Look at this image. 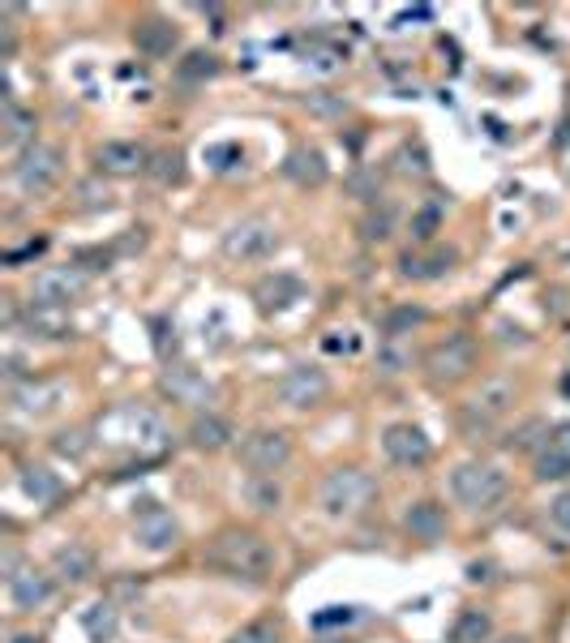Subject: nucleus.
I'll use <instances>...</instances> for the list:
<instances>
[{
	"mask_svg": "<svg viewBox=\"0 0 570 643\" xmlns=\"http://www.w3.org/2000/svg\"><path fill=\"white\" fill-rule=\"evenodd\" d=\"M494 640V618L485 609H463L450 627V643H490Z\"/></svg>",
	"mask_w": 570,
	"mask_h": 643,
	"instance_id": "29",
	"label": "nucleus"
},
{
	"mask_svg": "<svg viewBox=\"0 0 570 643\" xmlns=\"http://www.w3.org/2000/svg\"><path fill=\"white\" fill-rule=\"evenodd\" d=\"M498 643H532V640H528V635H501Z\"/></svg>",
	"mask_w": 570,
	"mask_h": 643,
	"instance_id": "51",
	"label": "nucleus"
},
{
	"mask_svg": "<svg viewBox=\"0 0 570 643\" xmlns=\"http://www.w3.org/2000/svg\"><path fill=\"white\" fill-rule=\"evenodd\" d=\"M404 364H408L404 353H395V348H386V353H382V373H399Z\"/></svg>",
	"mask_w": 570,
	"mask_h": 643,
	"instance_id": "47",
	"label": "nucleus"
},
{
	"mask_svg": "<svg viewBox=\"0 0 570 643\" xmlns=\"http://www.w3.org/2000/svg\"><path fill=\"white\" fill-rule=\"evenodd\" d=\"M382 450L395 468H425L433 459V437L412 421H399V425H386L382 433Z\"/></svg>",
	"mask_w": 570,
	"mask_h": 643,
	"instance_id": "14",
	"label": "nucleus"
},
{
	"mask_svg": "<svg viewBox=\"0 0 570 643\" xmlns=\"http://www.w3.org/2000/svg\"><path fill=\"white\" fill-rule=\"evenodd\" d=\"M545 446H558V450H570V421H562V425L549 429V442Z\"/></svg>",
	"mask_w": 570,
	"mask_h": 643,
	"instance_id": "45",
	"label": "nucleus"
},
{
	"mask_svg": "<svg viewBox=\"0 0 570 643\" xmlns=\"http://www.w3.org/2000/svg\"><path fill=\"white\" fill-rule=\"evenodd\" d=\"M82 631H86V640L90 643H112L116 640V631H121V614H116V605H112V601H95V605H86V609H82Z\"/></svg>",
	"mask_w": 570,
	"mask_h": 643,
	"instance_id": "26",
	"label": "nucleus"
},
{
	"mask_svg": "<svg viewBox=\"0 0 570 643\" xmlns=\"http://www.w3.org/2000/svg\"><path fill=\"white\" fill-rule=\"evenodd\" d=\"M223 643H284V627L271 618H258V622H245L240 631H232Z\"/></svg>",
	"mask_w": 570,
	"mask_h": 643,
	"instance_id": "32",
	"label": "nucleus"
},
{
	"mask_svg": "<svg viewBox=\"0 0 570 643\" xmlns=\"http://www.w3.org/2000/svg\"><path fill=\"white\" fill-rule=\"evenodd\" d=\"M352 618H357V609H326L313 618V627H335V622H352Z\"/></svg>",
	"mask_w": 570,
	"mask_h": 643,
	"instance_id": "44",
	"label": "nucleus"
},
{
	"mask_svg": "<svg viewBox=\"0 0 570 643\" xmlns=\"http://www.w3.org/2000/svg\"><path fill=\"white\" fill-rule=\"evenodd\" d=\"M549 523H554L562 536H570V490L549 502Z\"/></svg>",
	"mask_w": 570,
	"mask_h": 643,
	"instance_id": "41",
	"label": "nucleus"
},
{
	"mask_svg": "<svg viewBox=\"0 0 570 643\" xmlns=\"http://www.w3.org/2000/svg\"><path fill=\"white\" fill-rule=\"evenodd\" d=\"M13 643H44V635H13Z\"/></svg>",
	"mask_w": 570,
	"mask_h": 643,
	"instance_id": "50",
	"label": "nucleus"
},
{
	"mask_svg": "<svg viewBox=\"0 0 570 643\" xmlns=\"http://www.w3.org/2000/svg\"><path fill=\"white\" fill-rule=\"evenodd\" d=\"M429 313L425 309H395L391 313V322H386V339H399L404 331H412V326H421Z\"/></svg>",
	"mask_w": 570,
	"mask_h": 643,
	"instance_id": "37",
	"label": "nucleus"
},
{
	"mask_svg": "<svg viewBox=\"0 0 570 643\" xmlns=\"http://www.w3.org/2000/svg\"><path fill=\"white\" fill-rule=\"evenodd\" d=\"M95 168L103 176H138L150 168V150L129 138H108L103 146H95Z\"/></svg>",
	"mask_w": 570,
	"mask_h": 643,
	"instance_id": "18",
	"label": "nucleus"
},
{
	"mask_svg": "<svg viewBox=\"0 0 570 643\" xmlns=\"http://www.w3.org/2000/svg\"><path fill=\"white\" fill-rule=\"evenodd\" d=\"M245 502L258 515H275V510H284V485L275 477H249L245 481Z\"/></svg>",
	"mask_w": 570,
	"mask_h": 643,
	"instance_id": "28",
	"label": "nucleus"
},
{
	"mask_svg": "<svg viewBox=\"0 0 570 643\" xmlns=\"http://www.w3.org/2000/svg\"><path fill=\"white\" fill-rule=\"evenodd\" d=\"M202 562L211 571L227 574V579H245V583H267L275 567H280V554L275 545L258 532V528H240V523H227L219 528L207 549H202Z\"/></svg>",
	"mask_w": 570,
	"mask_h": 643,
	"instance_id": "2",
	"label": "nucleus"
},
{
	"mask_svg": "<svg viewBox=\"0 0 570 643\" xmlns=\"http://www.w3.org/2000/svg\"><path fill=\"white\" fill-rule=\"evenodd\" d=\"M437 219H442V211H437V207H425V211L412 219V236H417V245H433Z\"/></svg>",
	"mask_w": 570,
	"mask_h": 643,
	"instance_id": "39",
	"label": "nucleus"
},
{
	"mask_svg": "<svg viewBox=\"0 0 570 643\" xmlns=\"http://www.w3.org/2000/svg\"><path fill=\"white\" fill-rule=\"evenodd\" d=\"M90 429H95V446H103L112 455L154 459V455L172 450V425L150 404H116V408L99 412Z\"/></svg>",
	"mask_w": 570,
	"mask_h": 643,
	"instance_id": "1",
	"label": "nucleus"
},
{
	"mask_svg": "<svg viewBox=\"0 0 570 643\" xmlns=\"http://www.w3.org/2000/svg\"><path fill=\"white\" fill-rule=\"evenodd\" d=\"M275 249H280V227H275V219H267V214H245V219H236V223L223 232V240H219V254H223L227 262H236V267L267 262V258H275Z\"/></svg>",
	"mask_w": 570,
	"mask_h": 643,
	"instance_id": "6",
	"label": "nucleus"
},
{
	"mask_svg": "<svg viewBox=\"0 0 570 643\" xmlns=\"http://www.w3.org/2000/svg\"><path fill=\"white\" fill-rule=\"evenodd\" d=\"M159 395L198 417V412H211V404L219 399V386L194 364H163L159 369Z\"/></svg>",
	"mask_w": 570,
	"mask_h": 643,
	"instance_id": "10",
	"label": "nucleus"
},
{
	"mask_svg": "<svg viewBox=\"0 0 570 643\" xmlns=\"http://www.w3.org/2000/svg\"><path fill=\"white\" fill-rule=\"evenodd\" d=\"M134 541L146 554H168L181 545V523L172 519V510H163L159 502H146L134 515Z\"/></svg>",
	"mask_w": 570,
	"mask_h": 643,
	"instance_id": "15",
	"label": "nucleus"
},
{
	"mask_svg": "<svg viewBox=\"0 0 570 643\" xmlns=\"http://www.w3.org/2000/svg\"><path fill=\"white\" fill-rule=\"evenodd\" d=\"M275 399L287 412H318L331 399V373L322 364H292L275 386Z\"/></svg>",
	"mask_w": 570,
	"mask_h": 643,
	"instance_id": "11",
	"label": "nucleus"
},
{
	"mask_svg": "<svg viewBox=\"0 0 570 643\" xmlns=\"http://www.w3.org/2000/svg\"><path fill=\"white\" fill-rule=\"evenodd\" d=\"M305 108H309L313 116H326V121H344V116L352 112V103H348L344 95H305Z\"/></svg>",
	"mask_w": 570,
	"mask_h": 643,
	"instance_id": "36",
	"label": "nucleus"
},
{
	"mask_svg": "<svg viewBox=\"0 0 570 643\" xmlns=\"http://www.w3.org/2000/svg\"><path fill=\"white\" fill-rule=\"evenodd\" d=\"M61 399H65V386H61V382H35V378H26V382H17V386L9 391V404H13L22 417H48Z\"/></svg>",
	"mask_w": 570,
	"mask_h": 643,
	"instance_id": "21",
	"label": "nucleus"
},
{
	"mask_svg": "<svg viewBox=\"0 0 570 643\" xmlns=\"http://www.w3.org/2000/svg\"><path fill=\"white\" fill-rule=\"evenodd\" d=\"M391 232H395V211L391 207H373V211L364 214V223H360V236L369 240V245H382V240H391Z\"/></svg>",
	"mask_w": 570,
	"mask_h": 643,
	"instance_id": "35",
	"label": "nucleus"
},
{
	"mask_svg": "<svg viewBox=\"0 0 570 643\" xmlns=\"http://www.w3.org/2000/svg\"><path fill=\"white\" fill-rule=\"evenodd\" d=\"M146 176H150L154 185H181V181H185V154H181V150H154Z\"/></svg>",
	"mask_w": 570,
	"mask_h": 643,
	"instance_id": "31",
	"label": "nucleus"
},
{
	"mask_svg": "<svg viewBox=\"0 0 570 643\" xmlns=\"http://www.w3.org/2000/svg\"><path fill=\"white\" fill-rule=\"evenodd\" d=\"M108 202H112L108 185H103V189H99L95 181H90V185H82V207H86V211H99V207H108Z\"/></svg>",
	"mask_w": 570,
	"mask_h": 643,
	"instance_id": "43",
	"label": "nucleus"
},
{
	"mask_svg": "<svg viewBox=\"0 0 570 643\" xmlns=\"http://www.w3.org/2000/svg\"><path fill=\"white\" fill-rule=\"evenodd\" d=\"M322 348H326V353H352L357 339H322Z\"/></svg>",
	"mask_w": 570,
	"mask_h": 643,
	"instance_id": "48",
	"label": "nucleus"
},
{
	"mask_svg": "<svg viewBox=\"0 0 570 643\" xmlns=\"http://www.w3.org/2000/svg\"><path fill=\"white\" fill-rule=\"evenodd\" d=\"M352 194L364 198V202H377V194H382V176H377V172H357V176H352Z\"/></svg>",
	"mask_w": 570,
	"mask_h": 643,
	"instance_id": "40",
	"label": "nucleus"
},
{
	"mask_svg": "<svg viewBox=\"0 0 570 643\" xmlns=\"http://www.w3.org/2000/svg\"><path fill=\"white\" fill-rule=\"evenodd\" d=\"M292 455H296V446H292V433H284V429H253L236 446V459L249 477H280L292 463Z\"/></svg>",
	"mask_w": 570,
	"mask_h": 643,
	"instance_id": "9",
	"label": "nucleus"
},
{
	"mask_svg": "<svg viewBox=\"0 0 570 643\" xmlns=\"http://www.w3.org/2000/svg\"><path fill=\"white\" fill-rule=\"evenodd\" d=\"M515 399H519V382L515 378H485L481 382V391L468 399V408H463V433L476 442L481 433H490V429L498 425L501 417H510L515 412Z\"/></svg>",
	"mask_w": 570,
	"mask_h": 643,
	"instance_id": "7",
	"label": "nucleus"
},
{
	"mask_svg": "<svg viewBox=\"0 0 570 643\" xmlns=\"http://www.w3.org/2000/svg\"><path fill=\"white\" fill-rule=\"evenodd\" d=\"M532 477H536L541 485H549V481H570V450L541 446V455H536V463H532Z\"/></svg>",
	"mask_w": 570,
	"mask_h": 643,
	"instance_id": "30",
	"label": "nucleus"
},
{
	"mask_svg": "<svg viewBox=\"0 0 570 643\" xmlns=\"http://www.w3.org/2000/svg\"><path fill=\"white\" fill-rule=\"evenodd\" d=\"M181 73L185 77H214L219 73V57H211V52H189V61L181 65Z\"/></svg>",
	"mask_w": 570,
	"mask_h": 643,
	"instance_id": "38",
	"label": "nucleus"
},
{
	"mask_svg": "<svg viewBox=\"0 0 570 643\" xmlns=\"http://www.w3.org/2000/svg\"><path fill=\"white\" fill-rule=\"evenodd\" d=\"M284 176L300 189H318V185L331 181V163H326V154L318 146H296L284 159Z\"/></svg>",
	"mask_w": 570,
	"mask_h": 643,
	"instance_id": "22",
	"label": "nucleus"
},
{
	"mask_svg": "<svg viewBox=\"0 0 570 643\" xmlns=\"http://www.w3.org/2000/svg\"><path fill=\"white\" fill-rule=\"evenodd\" d=\"M232 437H236V429L227 425L219 412H198V417L189 421V446H194V450L219 455V450L232 446Z\"/></svg>",
	"mask_w": 570,
	"mask_h": 643,
	"instance_id": "24",
	"label": "nucleus"
},
{
	"mask_svg": "<svg viewBox=\"0 0 570 643\" xmlns=\"http://www.w3.org/2000/svg\"><path fill=\"white\" fill-rule=\"evenodd\" d=\"M404 528H408V536H417V541H442L446 536V506L433 498H421L412 502L408 510H404Z\"/></svg>",
	"mask_w": 570,
	"mask_h": 643,
	"instance_id": "23",
	"label": "nucleus"
},
{
	"mask_svg": "<svg viewBox=\"0 0 570 643\" xmlns=\"http://www.w3.org/2000/svg\"><path fill=\"white\" fill-rule=\"evenodd\" d=\"M249 296H253V309H258L262 318H280L296 300H305V280L292 275V271H271V275H262V280L253 284Z\"/></svg>",
	"mask_w": 570,
	"mask_h": 643,
	"instance_id": "16",
	"label": "nucleus"
},
{
	"mask_svg": "<svg viewBox=\"0 0 570 643\" xmlns=\"http://www.w3.org/2000/svg\"><path fill=\"white\" fill-rule=\"evenodd\" d=\"M476 364H481V344H476V335H468V331H450V335H442L437 344H429L425 348L421 373H425L429 386L446 391V386L468 382V378L476 373Z\"/></svg>",
	"mask_w": 570,
	"mask_h": 643,
	"instance_id": "3",
	"label": "nucleus"
},
{
	"mask_svg": "<svg viewBox=\"0 0 570 643\" xmlns=\"http://www.w3.org/2000/svg\"><path fill=\"white\" fill-rule=\"evenodd\" d=\"M65 181V150L48 143L26 146L13 163V185L26 194V198H48L57 185Z\"/></svg>",
	"mask_w": 570,
	"mask_h": 643,
	"instance_id": "8",
	"label": "nucleus"
},
{
	"mask_svg": "<svg viewBox=\"0 0 570 643\" xmlns=\"http://www.w3.org/2000/svg\"><path fill=\"white\" fill-rule=\"evenodd\" d=\"M90 284V275L82 267H44L30 280V309H70L73 300H82V292Z\"/></svg>",
	"mask_w": 570,
	"mask_h": 643,
	"instance_id": "12",
	"label": "nucleus"
},
{
	"mask_svg": "<svg viewBox=\"0 0 570 643\" xmlns=\"http://www.w3.org/2000/svg\"><path fill=\"white\" fill-rule=\"evenodd\" d=\"M22 490L35 502H52L61 494V481H57L48 468H26V472H22Z\"/></svg>",
	"mask_w": 570,
	"mask_h": 643,
	"instance_id": "33",
	"label": "nucleus"
},
{
	"mask_svg": "<svg viewBox=\"0 0 570 643\" xmlns=\"http://www.w3.org/2000/svg\"><path fill=\"white\" fill-rule=\"evenodd\" d=\"M450 494L459 506H468L472 515H490L498 510L506 494H510V477L490 459H468L450 472Z\"/></svg>",
	"mask_w": 570,
	"mask_h": 643,
	"instance_id": "5",
	"label": "nucleus"
},
{
	"mask_svg": "<svg viewBox=\"0 0 570 643\" xmlns=\"http://www.w3.org/2000/svg\"><path fill=\"white\" fill-rule=\"evenodd\" d=\"M4 588H9V601H13V609L17 614H35V609H44L48 601H52V592L61 588L52 571H39V567H26V562H17L13 554L4 558Z\"/></svg>",
	"mask_w": 570,
	"mask_h": 643,
	"instance_id": "13",
	"label": "nucleus"
},
{
	"mask_svg": "<svg viewBox=\"0 0 570 643\" xmlns=\"http://www.w3.org/2000/svg\"><path fill=\"white\" fill-rule=\"evenodd\" d=\"M52 450L65 455V459H86L95 450V429H70V433H61L52 442Z\"/></svg>",
	"mask_w": 570,
	"mask_h": 643,
	"instance_id": "34",
	"label": "nucleus"
},
{
	"mask_svg": "<svg viewBox=\"0 0 570 643\" xmlns=\"http://www.w3.org/2000/svg\"><path fill=\"white\" fill-rule=\"evenodd\" d=\"M95 571H99L95 549L82 545V541H70V545H61V549L52 554V579H57L61 588H82V583L95 579Z\"/></svg>",
	"mask_w": 570,
	"mask_h": 643,
	"instance_id": "20",
	"label": "nucleus"
},
{
	"mask_svg": "<svg viewBox=\"0 0 570 643\" xmlns=\"http://www.w3.org/2000/svg\"><path fill=\"white\" fill-rule=\"evenodd\" d=\"M562 391H567V395H570V378H567V382H562Z\"/></svg>",
	"mask_w": 570,
	"mask_h": 643,
	"instance_id": "52",
	"label": "nucleus"
},
{
	"mask_svg": "<svg viewBox=\"0 0 570 643\" xmlns=\"http://www.w3.org/2000/svg\"><path fill=\"white\" fill-rule=\"evenodd\" d=\"M134 48L150 57V61H163V57H172L176 48H181V30H176V22H168V17H159V13H150V17H138L134 22Z\"/></svg>",
	"mask_w": 570,
	"mask_h": 643,
	"instance_id": "19",
	"label": "nucleus"
},
{
	"mask_svg": "<svg viewBox=\"0 0 570 643\" xmlns=\"http://www.w3.org/2000/svg\"><path fill=\"white\" fill-rule=\"evenodd\" d=\"M318 643H357V640H348V635H322Z\"/></svg>",
	"mask_w": 570,
	"mask_h": 643,
	"instance_id": "49",
	"label": "nucleus"
},
{
	"mask_svg": "<svg viewBox=\"0 0 570 643\" xmlns=\"http://www.w3.org/2000/svg\"><path fill=\"white\" fill-rule=\"evenodd\" d=\"M35 254H44V240H30L26 249H13V254H4V262H9V267H17L22 258H35Z\"/></svg>",
	"mask_w": 570,
	"mask_h": 643,
	"instance_id": "46",
	"label": "nucleus"
},
{
	"mask_svg": "<svg viewBox=\"0 0 570 643\" xmlns=\"http://www.w3.org/2000/svg\"><path fill=\"white\" fill-rule=\"evenodd\" d=\"M22 326L30 331V339H65L73 331L70 322H65V309H30V305H26Z\"/></svg>",
	"mask_w": 570,
	"mask_h": 643,
	"instance_id": "27",
	"label": "nucleus"
},
{
	"mask_svg": "<svg viewBox=\"0 0 570 643\" xmlns=\"http://www.w3.org/2000/svg\"><path fill=\"white\" fill-rule=\"evenodd\" d=\"M0 129H4V146H22V150H26V146H35V129H39V125H35V112H26V108L9 95V99H4V112H0Z\"/></svg>",
	"mask_w": 570,
	"mask_h": 643,
	"instance_id": "25",
	"label": "nucleus"
},
{
	"mask_svg": "<svg viewBox=\"0 0 570 643\" xmlns=\"http://www.w3.org/2000/svg\"><path fill=\"white\" fill-rule=\"evenodd\" d=\"M373 498H377V481L352 463L331 468L318 485V506H322L326 519H357L373 506Z\"/></svg>",
	"mask_w": 570,
	"mask_h": 643,
	"instance_id": "4",
	"label": "nucleus"
},
{
	"mask_svg": "<svg viewBox=\"0 0 570 643\" xmlns=\"http://www.w3.org/2000/svg\"><path fill=\"white\" fill-rule=\"evenodd\" d=\"M545 313L549 318H570V287H549L545 292Z\"/></svg>",
	"mask_w": 570,
	"mask_h": 643,
	"instance_id": "42",
	"label": "nucleus"
},
{
	"mask_svg": "<svg viewBox=\"0 0 570 643\" xmlns=\"http://www.w3.org/2000/svg\"><path fill=\"white\" fill-rule=\"evenodd\" d=\"M455 262H459V254L446 249V245H417V249H408L399 258V280H408V284H433V280H446L455 271Z\"/></svg>",
	"mask_w": 570,
	"mask_h": 643,
	"instance_id": "17",
	"label": "nucleus"
}]
</instances>
